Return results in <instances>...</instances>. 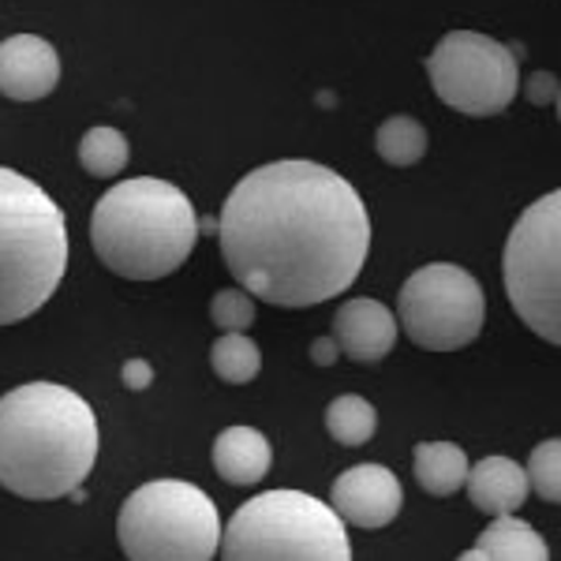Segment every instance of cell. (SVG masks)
Wrapping results in <instances>:
<instances>
[{
  "instance_id": "cell-2",
  "label": "cell",
  "mask_w": 561,
  "mask_h": 561,
  "mask_svg": "<svg viewBox=\"0 0 561 561\" xmlns=\"http://www.w3.org/2000/svg\"><path fill=\"white\" fill-rule=\"evenodd\" d=\"M102 431L94 409L60 382H23L0 397V486L53 502L87 483Z\"/></svg>"
},
{
  "instance_id": "cell-9",
  "label": "cell",
  "mask_w": 561,
  "mask_h": 561,
  "mask_svg": "<svg viewBox=\"0 0 561 561\" xmlns=\"http://www.w3.org/2000/svg\"><path fill=\"white\" fill-rule=\"evenodd\" d=\"M434 94L465 116H497L513 105L520 71L513 49L476 31H454L427 57Z\"/></svg>"
},
{
  "instance_id": "cell-17",
  "label": "cell",
  "mask_w": 561,
  "mask_h": 561,
  "mask_svg": "<svg viewBox=\"0 0 561 561\" xmlns=\"http://www.w3.org/2000/svg\"><path fill=\"white\" fill-rule=\"evenodd\" d=\"M427 128H423L415 116H389V121L375 135V150L386 165L409 169L427 153Z\"/></svg>"
},
{
  "instance_id": "cell-25",
  "label": "cell",
  "mask_w": 561,
  "mask_h": 561,
  "mask_svg": "<svg viewBox=\"0 0 561 561\" xmlns=\"http://www.w3.org/2000/svg\"><path fill=\"white\" fill-rule=\"evenodd\" d=\"M337 356H341V348H337V341L333 337H319L311 345V359L319 367H330V364H337Z\"/></svg>"
},
{
  "instance_id": "cell-13",
  "label": "cell",
  "mask_w": 561,
  "mask_h": 561,
  "mask_svg": "<svg viewBox=\"0 0 561 561\" xmlns=\"http://www.w3.org/2000/svg\"><path fill=\"white\" fill-rule=\"evenodd\" d=\"M468 497L486 517H513L528 502V476L510 457H483L479 465H468Z\"/></svg>"
},
{
  "instance_id": "cell-8",
  "label": "cell",
  "mask_w": 561,
  "mask_h": 561,
  "mask_svg": "<svg viewBox=\"0 0 561 561\" xmlns=\"http://www.w3.org/2000/svg\"><path fill=\"white\" fill-rule=\"evenodd\" d=\"M401 325L427 352H457L483 330L486 300L479 280L454 262H431L415 270L401 288Z\"/></svg>"
},
{
  "instance_id": "cell-5",
  "label": "cell",
  "mask_w": 561,
  "mask_h": 561,
  "mask_svg": "<svg viewBox=\"0 0 561 561\" xmlns=\"http://www.w3.org/2000/svg\"><path fill=\"white\" fill-rule=\"evenodd\" d=\"M221 561H352V547L330 502L304 491H266L221 528Z\"/></svg>"
},
{
  "instance_id": "cell-14",
  "label": "cell",
  "mask_w": 561,
  "mask_h": 561,
  "mask_svg": "<svg viewBox=\"0 0 561 561\" xmlns=\"http://www.w3.org/2000/svg\"><path fill=\"white\" fill-rule=\"evenodd\" d=\"M274 449L266 434L255 427H225L214 438V468L225 483L232 486H255L266 479Z\"/></svg>"
},
{
  "instance_id": "cell-16",
  "label": "cell",
  "mask_w": 561,
  "mask_h": 561,
  "mask_svg": "<svg viewBox=\"0 0 561 561\" xmlns=\"http://www.w3.org/2000/svg\"><path fill=\"white\" fill-rule=\"evenodd\" d=\"M476 550H483L486 561H550L547 539L528 520H520L517 513L513 517H494L486 524Z\"/></svg>"
},
{
  "instance_id": "cell-22",
  "label": "cell",
  "mask_w": 561,
  "mask_h": 561,
  "mask_svg": "<svg viewBox=\"0 0 561 561\" xmlns=\"http://www.w3.org/2000/svg\"><path fill=\"white\" fill-rule=\"evenodd\" d=\"M210 319L225 333H248L255 325V300L243 288H221L210 300Z\"/></svg>"
},
{
  "instance_id": "cell-12",
  "label": "cell",
  "mask_w": 561,
  "mask_h": 561,
  "mask_svg": "<svg viewBox=\"0 0 561 561\" xmlns=\"http://www.w3.org/2000/svg\"><path fill=\"white\" fill-rule=\"evenodd\" d=\"M333 341L356 364H378L397 345V319L382 300H345L333 314Z\"/></svg>"
},
{
  "instance_id": "cell-11",
  "label": "cell",
  "mask_w": 561,
  "mask_h": 561,
  "mask_svg": "<svg viewBox=\"0 0 561 561\" xmlns=\"http://www.w3.org/2000/svg\"><path fill=\"white\" fill-rule=\"evenodd\" d=\"M60 83V57L38 34L0 42V94L12 102H42Z\"/></svg>"
},
{
  "instance_id": "cell-20",
  "label": "cell",
  "mask_w": 561,
  "mask_h": 561,
  "mask_svg": "<svg viewBox=\"0 0 561 561\" xmlns=\"http://www.w3.org/2000/svg\"><path fill=\"white\" fill-rule=\"evenodd\" d=\"M128 158H131V147L116 128H90L83 139H79V165L87 169L90 176H116L128 169Z\"/></svg>"
},
{
  "instance_id": "cell-18",
  "label": "cell",
  "mask_w": 561,
  "mask_h": 561,
  "mask_svg": "<svg viewBox=\"0 0 561 561\" xmlns=\"http://www.w3.org/2000/svg\"><path fill=\"white\" fill-rule=\"evenodd\" d=\"M325 431H330L341 446H364L378 431L375 404L359 393L337 397V401H330V409H325Z\"/></svg>"
},
{
  "instance_id": "cell-26",
  "label": "cell",
  "mask_w": 561,
  "mask_h": 561,
  "mask_svg": "<svg viewBox=\"0 0 561 561\" xmlns=\"http://www.w3.org/2000/svg\"><path fill=\"white\" fill-rule=\"evenodd\" d=\"M457 561H486V558H483V550H476V547H472V550H465V554H460Z\"/></svg>"
},
{
  "instance_id": "cell-10",
  "label": "cell",
  "mask_w": 561,
  "mask_h": 561,
  "mask_svg": "<svg viewBox=\"0 0 561 561\" xmlns=\"http://www.w3.org/2000/svg\"><path fill=\"white\" fill-rule=\"evenodd\" d=\"M404 505L401 479L386 465H356L333 479L330 510L352 528H386Z\"/></svg>"
},
{
  "instance_id": "cell-3",
  "label": "cell",
  "mask_w": 561,
  "mask_h": 561,
  "mask_svg": "<svg viewBox=\"0 0 561 561\" xmlns=\"http://www.w3.org/2000/svg\"><path fill=\"white\" fill-rule=\"evenodd\" d=\"M198 217L192 198L169 180H124L98 198L90 243L116 277L158 280L192 259Z\"/></svg>"
},
{
  "instance_id": "cell-23",
  "label": "cell",
  "mask_w": 561,
  "mask_h": 561,
  "mask_svg": "<svg viewBox=\"0 0 561 561\" xmlns=\"http://www.w3.org/2000/svg\"><path fill=\"white\" fill-rule=\"evenodd\" d=\"M528 98L536 105H547V102H558V79L554 76H547V71H536V76L528 79Z\"/></svg>"
},
{
  "instance_id": "cell-4",
  "label": "cell",
  "mask_w": 561,
  "mask_h": 561,
  "mask_svg": "<svg viewBox=\"0 0 561 561\" xmlns=\"http://www.w3.org/2000/svg\"><path fill=\"white\" fill-rule=\"evenodd\" d=\"M68 221L34 180L0 165V325L31 319L68 270Z\"/></svg>"
},
{
  "instance_id": "cell-24",
  "label": "cell",
  "mask_w": 561,
  "mask_h": 561,
  "mask_svg": "<svg viewBox=\"0 0 561 561\" xmlns=\"http://www.w3.org/2000/svg\"><path fill=\"white\" fill-rule=\"evenodd\" d=\"M121 378H124V386L139 393V389H147L153 382V367L147 364V359H128L124 370H121Z\"/></svg>"
},
{
  "instance_id": "cell-15",
  "label": "cell",
  "mask_w": 561,
  "mask_h": 561,
  "mask_svg": "<svg viewBox=\"0 0 561 561\" xmlns=\"http://www.w3.org/2000/svg\"><path fill=\"white\" fill-rule=\"evenodd\" d=\"M415 483L434 497H449L465 486L468 479V457L454 442H420L412 454Z\"/></svg>"
},
{
  "instance_id": "cell-19",
  "label": "cell",
  "mask_w": 561,
  "mask_h": 561,
  "mask_svg": "<svg viewBox=\"0 0 561 561\" xmlns=\"http://www.w3.org/2000/svg\"><path fill=\"white\" fill-rule=\"evenodd\" d=\"M210 367L229 386H248L255 382V375L262 370V352L248 333H225L210 348Z\"/></svg>"
},
{
  "instance_id": "cell-6",
  "label": "cell",
  "mask_w": 561,
  "mask_h": 561,
  "mask_svg": "<svg viewBox=\"0 0 561 561\" xmlns=\"http://www.w3.org/2000/svg\"><path fill=\"white\" fill-rule=\"evenodd\" d=\"M221 528L214 497L184 479L142 483L116 517V539L128 561H214Z\"/></svg>"
},
{
  "instance_id": "cell-1",
  "label": "cell",
  "mask_w": 561,
  "mask_h": 561,
  "mask_svg": "<svg viewBox=\"0 0 561 561\" xmlns=\"http://www.w3.org/2000/svg\"><path fill=\"white\" fill-rule=\"evenodd\" d=\"M221 255L251 300L314 307L352 288L370 251L356 187L319 161H270L229 192Z\"/></svg>"
},
{
  "instance_id": "cell-21",
  "label": "cell",
  "mask_w": 561,
  "mask_h": 561,
  "mask_svg": "<svg viewBox=\"0 0 561 561\" xmlns=\"http://www.w3.org/2000/svg\"><path fill=\"white\" fill-rule=\"evenodd\" d=\"M524 476H528V486L542 502H558L561 497V442L558 438L539 442V446L531 449Z\"/></svg>"
},
{
  "instance_id": "cell-7",
  "label": "cell",
  "mask_w": 561,
  "mask_h": 561,
  "mask_svg": "<svg viewBox=\"0 0 561 561\" xmlns=\"http://www.w3.org/2000/svg\"><path fill=\"white\" fill-rule=\"evenodd\" d=\"M505 293L513 311L531 333L558 345L561 341V195L550 192L528 206L502 259Z\"/></svg>"
}]
</instances>
